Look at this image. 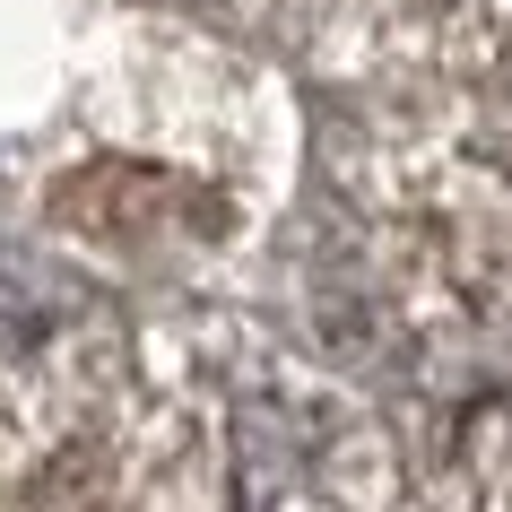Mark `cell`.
Instances as JSON below:
<instances>
[{"label": "cell", "mask_w": 512, "mask_h": 512, "mask_svg": "<svg viewBox=\"0 0 512 512\" xmlns=\"http://www.w3.org/2000/svg\"><path fill=\"white\" fill-rule=\"evenodd\" d=\"M35 322H44V304H35V287L9 261H0V348H18V339H35Z\"/></svg>", "instance_id": "obj_1"}]
</instances>
